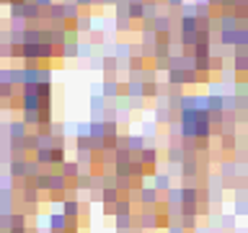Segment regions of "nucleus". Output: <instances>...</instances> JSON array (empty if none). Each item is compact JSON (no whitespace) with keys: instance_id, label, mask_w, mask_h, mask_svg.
<instances>
[{"instance_id":"nucleus-14","label":"nucleus","mask_w":248,"mask_h":233,"mask_svg":"<svg viewBox=\"0 0 248 233\" xmlns=\"http://www.w3.org/2000/svg\"><path fill=\"white\" fill-rule=\"evenodd\" d=\"M103 93H106V96H114V93H119V91H117L114 83H106V86H103Z\"/></svg>"},{"instance_id":"nucleus-8","label":"nucleus","mask_w":248,"mask_h":233,"mask_svg":"<svg viewBox=\"0 0 248 233\" xmlns=\"http://www.w3.org/2000/svg\"><path fill=\"white\" fill-rule=\"evenodd\" d=\"M130 200H119L117 205H114V215H130Z\"/></svg>"},{"instance_id":"nucleus-15","label":"nucleus","mask_w":248,"mask_h":233,"mask_svg":"<svg viewBox=\"0 0 248 233\" xmlns=\"http://www.w3.org/2000/svg\"><path fill=\"white\" fill-rule=\"evenodd\" d=\"M127 55H130V49H127V44H124V47H119V49H117V57H127Z\"/></svg>"},{"instance_id":"nucleus-16","label":"nucleus","mask_w":248,"mask_h":233,"mask_svg":"<svg viewBox=\"0 0 248 233\" xmlns=\"http://www.w3.org/2000/svg\"><path fill=\"white\" fill-rule=\"evenodd\" d=\"M36 5H39V8H42V5H44V8H52L55 3H52V0H36Z\"/></svg>"},{"instance_id":"nucleus-2","label":"nucleus","mask_w":248,"mask_h":233,"mask_svg":"<svg viewBox=\"0 0 248 233\" xmlns=\"http://www.w3.org/2000/svg\"><path fill=\"white\" fill-rule=\"evenodd\" d=\"M49 228H52V233H65V228H67V217L62 215V213H55L49 217Z\"/></svg>"},{"instance_id":"nucleus-19","label":"nucleus","mask_w":248,"mask_h":233,"mask_svg":"<svg viewBox=\"0 0 248 233\" xmlns=\"http://www.w3.org/2000/svg\"><path fill=\"white\" fill-rule=\"evenodd\" d=\"M171 233H184V231H181V228H174V231H171Z\"/></svg>"},{"instance_id":"nucleus-5","label":"nucleus","mask_w":248,"mask_h":233,"mask_svg":"<svg viewBox=\"0 0 248 233\" xmlns=\"http://www.w3.org/2000/svg\"><path fill=\"white\" fill-rule=\"evenodd\" d=\"M140 200H142V205H155L158 192L155 189H140Z\"/></svg>"},{"instance_id":"nucleus-3","label":"nucleus","mask_w":248,"mask_h":233,"mask_svg":"<svg viewBox=\"0 0 248 233\" xmlns=\"http://www.w3.org/2000/svg\"><path fill=\"white\" fill-rule=\"evenodd\" d=\"M11 140L13 142H24L26 140V122H13L11 124Z\"/></svg>"},{"instance_id":"nucleus-18","label":"nucleus","mask_w":248,"mask_h":233,"mask_svg":"<svg viewBox=\"0 0 248 233\" xmlns=\"http://www.w3.org/2000/svg\"><path fill=\"white\" fill-rule=\"evenodd\" d=\"M168 3H171V5H178V3H181V0H168Z\"/></svg>"},{"instance_id":"nucleus-1","label":"nucleus","mask_w":248,"mask_h":233,"mask_svg":"<svg viewBox=\"0 0 248 233\" xmlns=\"http://www.w3.org/2000/svg\"><path fill=\"white\" fill-rule=\"evenodd\" d=\"M155 161H158V153L153 148H145L140 153V163H142V171H145V174H155Z\"/></svg>"},{"instance_id":"nucleus-11","label":"nucleus","mask_w":248,"mask_h":233,"mask_svg":"<svg viewBox=\"0 0 248 233\" xmlns=\"http://www.w3.org/2000/svg\"><path fill=\"white\" fill-rule=\"evenodd\" d=\"M62 176H78V163H62Z\"/></svg>"},{"instance_id":"nucleus-9","label":"nucleus","mask_w":248,"mask_h":233,"mask_svg":"<svg viewBox=\"0 0 248 233\" xmlns=\"http://www.w3.org/2000/svg\"><path fill=\"white\" fill-rule=\"evenodd\" d=\"M168 186H171V179L168 176H163V174L155 176V192H163V189H168Z\"/></svg>"},{"instance_id":"nucleus-10","label":"nucleus","mask_w":248,"mask_h":233,"mask_svg":"<svg viewBox=\"0 0 248 233\" xmlns=\"http://www.w3.org/2000/svg\"><path fill=\"white\" fill-rule=\"evenodd\" d=\"M101 200L103 202H114V205H117V202H119V189H103Z\"/></svg>"},{"instance_id":"nucleus-13","label":"nucleus","mask_w":248,"mask_h":233,"mask_svg":"<svg viewBox=\"0 0 248 233\" xmlns=\"http://www.w3.org/2000/svg\"><path fill=\"white\" fill-rule=\"evenodd\" d=\"M155 31H158V34L168 31V18H158V21H155Z\"/></svg>"},{"instance_id":"nucleus-12","label":"nucleus","mask_w":248,"mask_h":233,"mask_svg":"<svg viewBox=\"0 0 248 233\" xmlns=\"http://www.w3.org/2000/svg\"><path fill=\"white\" fill-rule=\"evenodd\" d=\"M130 223H132V215H117V225H119V228H130Z\"/></svg>"},{"instance_id":"nucleus-17","label":"nucleus","mask_w":248,"mask_h":233,"mask_svg":"<svg viewBox=\"0 0 248 233\" xmlns=\"http://www.w3.org/2000/svg\"><path fill=\"white\" fill-rule=\"evenodd\" d=\"M88 3H91V0H78V5H88Z\"/></svg>"},{"instance_id":"nucleus-6","label":"nucleus","mask_w":248,"mask_h":233,"mask_svg":"<svg viewBox=\"0 0 248 233\" xmlns=\"http://www.w3.org/2000/svg\"><path fill=\"white\" fill-rule=\"evenodd\" d=\"M78 213H80V207H78V202H65V205H62V215L65 217H78Z\"/></svg>"},{"instance_id":"nucleus-7","label":"nucleus","mask_w":248,"mask_h":233,"mask_svg":"<svg viewBox=\"0 0 248 233\" xmlns=\"http://www.w3.org/2000/svg\"><path fill=\"white\" fill-rule=\"evenodd\" d=\"M36 163H52V148H39L36 150Z\"/></svg>"},{"instance_id":"nucleus-4","label":"nucleus","mask_w":248,"mask_h":233,"mask_svg":"<svg viewBox=\"0 0 248 233\" xmlns=\"http://www.w3.org/2000/svg\"><path fill=\"white\" fill-rule=\"evenodd\" d=\"M11 176H13V179H18V176L24 179V176H26V161H24V158H13V161H11Z\"/></svg>"}]
</instances>
